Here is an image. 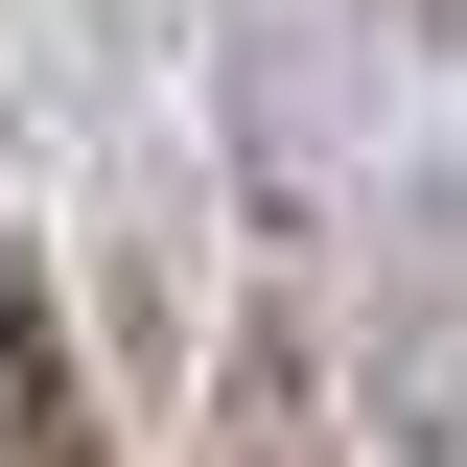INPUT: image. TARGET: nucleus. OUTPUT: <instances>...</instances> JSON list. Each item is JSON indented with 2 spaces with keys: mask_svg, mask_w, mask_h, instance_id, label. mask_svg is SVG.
<instances>
[{
  "mask_svg": "<svg viewBox=\"0 0 467 467\" xmlns=\"http://www.w3.org/2000/svg\"><path fill=\"white\" fill-rule=\"evenodd\" d=\"M398 24H420V47H467V0H398Z\"/></svg>",
  "mask_w": 467,
  "mask_h": 467,
  "instance_id": "7ed1b4c3",
  "label": "nucleus"
},
{
  "mask_svg": "<svg viewBox=\"0 0 467 467\" xmlns=\"http://www.w3.org/2000/svg\"><path fill=\"white\" fill-rule=\"evenodd\" d=\"M187 467H350L327 327H304V304H234V374H211V444H187Z\"/></svg>",
  "mask_w": 467,
  "mask_h": 467,
  "instance_id": "f257e3e1",
  "label": "nucleus"
},
{
  "mask_svg": "<svg viewBox=\"0 0 467 467\" xmlns=\"http://www.w3.org/2000/svg\"><path fill=\"white\" fill-rule=\"evenodd\" d=\"M0 467H117V398H94V350H70L47 257H0Z\"/></svg>",
  "mask_w": 467,
  "mask_h": 467,
  "instance_id": "f03ea898",
  "label": "nucleus"
}]
</instances>
